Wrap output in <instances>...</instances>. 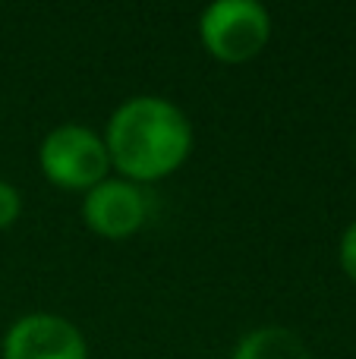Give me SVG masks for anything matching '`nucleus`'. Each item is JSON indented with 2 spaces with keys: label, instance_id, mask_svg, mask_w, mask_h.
Returning a JSON list of instances; mask_svg holds the SVG:
<instances>
[{
  "label": "nucleus",
  "instance_id": "4",
  "mask_svg": "<svg viewBox=\"0 0 356 359\" xmlns=\"http://www.w3.org/2000/svg\"><path fill=\"white\" fill-rule=\"evenodd\" d=\"M82 221L95 236L130 240L149 221V196L139 183L107 177L88 192H82Z\"/></svg>",
  "mask_w": 356,
  "mask_h": 359
},
{
  "label": "nucleus",
  "instance_id": "6",
  "mask_svg": "<svg viewBox=\"0 0 356 359\" xmlns=\"http://www.w3.org/2000/svg\"><path fill=\"white\" fill-rule=\"evenodd\" d=\"M231 359H313L309 347L294 328L262 325L240 337Z\"/></svg>",
  "mask_w": 356,
  "mask_h": 359
},
{
  "label": "nucleus",
  "instance_id": "5",
  "mask_svg": "<svg viewBox=\"0 0 356 359\" xmlns=\"http://www.w3.org/2000/svg\"><path fill=\"white\" fill-rule=\"evenodd\" d=\"M4 359H88V344L69 318L54 312H29L6 328Z\"/></svg>",
  "mask_w": 356,
  "mask_h": 359
},
{
  "label": "nucleus",
  "instance_id": "8",
  "mask_svg": "<svg viewBox=\"0 0 356 359\" xmlns=\"http://www.w3.org/2000/svg\"><path fill=\"white\" fill-rule=\"evenodd\" d=\"M338 262L344 268V274L356 284V221L347 224V230L341 233L338 243Z\"/></svg>",
  "mask_w": 356,
  "mask_h": 359
},
{
  "label": "nucleus",
  "instance_id": "2",
  "mask_svg": "<svg viewBox=\"0 0 356 359\" xmlns=\"http://www.w3.org/2000/svg\"><path fill=\"white\" fill-rule=\"evenodd\" d=\"M38 168L57 189L88 192L111 177V155L98 130L85 123H60L38 145Z\"/></svg>",
  "mask_w": 356,
  "mask_h": 359
},
{
  "label": "nucleus",
  "instance_id": "3",
  "mask_svg": "<svg viewBox=\"0 0 356 359\" xmlns=\"http://www.w3.org/2000/svg\"><path fill=\"white\" fill-rule=\"evenodd\" d=\"M199 41L221 63H249L271 41V13L259 0H214L199 16Z\"/></svg>",
  "mask_w": 356,
  "mask_h": 359
},
{
  "label": "nucleus",
  "instance_id": "7",
  "mask_svg": "<svg viewBox=\"0 0 356 359\" xmlns=\"http://www.w3.org/2000/svg\"><path fill=\"white\" fill-rule=\"evenodd\" d=\"M22 215V196L13 183L0 180V230H10Z\"/></svg>",
  "mask_w": 356,
  "mask_h": 359
},
{
  "label": "nucleus",
  "instance_id": "1",
  "mask_svg": "<svg viewBox=\"0 0 356 359\" xmlns=\"http://www.w3.org/2000/svg\"><path fill=\"white\" fill-rule=\"evenodd\" d=\"M101 136L111 155V170L139 186L180 170L196 142L189 117L161 95H132L120 101Z\"/></svg>",
  "mask_w": 356,
  "mask_h": 359
}]
</instances>
